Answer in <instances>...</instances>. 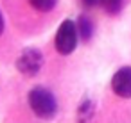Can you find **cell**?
<instances>
[{
  "label": "cell",
  "mask_w": 131,
  "mask_h": 123,
  "mask_svg": "<svg viewBox=\"0 0 131 123\" xmlns=\"http://www.w3.org/2000/svg\"><path fill=\"white\" fill-rule=\"evenodd\" d=\"M27 100L32 112L41 119H52L58 112V100L47 87H41V86L32 87L31 93L27 95Z\"/></svg>",
  "instance_id": "cell-1"
},
{
  "label": "cell",
  "mask_w": 131,
  "mask_h": 123,
  "mask_svg": "<svg viewBox=\"0 0 131 123\" xmlns=\"http://www.w3.org/2000/svg\"><path fill=\"white\" fill-rule=\"evenodd\" d=\"M77 38H79V34H77L75 23L72 20H65L56 32V50L61 55L72 54L77 47Z\"/></svg>",
  "instance_id": "cell-2"
},
{
  "label": "cell",
  "mask_w": 131,
  "mask_h": 123,
  "mask_svg": "<svg viewBox=\"0 0 131 123\" xmlns=\"http://www.w3.org/2000/svg\"><path fill=\"white\" fill-rule=\"evenodd\" d=\"M43 66V54L38 50V48H25L20 57L16 59V68L22 75H27V77H32L36 75Z\"/></svg>",
  "instance_id": "cell-3"
},
{
  "label": "cell",
  "mask_w": 131,
  "mask_h": 123,
  "mask_svg": "<svg viewBox=\"0 0 131 123\" xmlns=\"http://www.w3.org/2000/svg\"><path fill=\"white\" fill-rule=\"evenodd\" d=\"M111 89L120 98H131V66H124L115 71L111 79Z\"/></svg>",
  "instance_id": "cell-4"
},
{
  "label": "cell",
  "mask_w": 131,
  "mask_h": 123,
  "mask_svg": "<svg viewBox=\"0 0 131 123\" xmlns=\"http://www.w3.org/2000/svg\"><path fill=\"white\" fill-rule=\"evenodd\" d=\"M75 27H77V34H79V38L83 41L92 39V36H93V22L88 16H79V20L75 22Z\"/></svg>",
  "instance_id": "cell-5"
},
{
  "label": "cell",
  "mask_w": 131,
  "mask_h": 123,
  "mask_svg": "<svg viewBox=\"0 0 131 123\" xmlns=\"http://www.w3.org/2000/svg\"><path fill=\"white\" fill-rule=\"evenodd\" d=\"M93 111H95V105L92 100H84L81 105H79V111H77V118H79V123H86L92 116H93Z\"/></svg>",
  "instance_id": "cell-6"
},
{
  "label": "cell",
  "mask_w": 131,
  "mask_h": 123,
  "mask_svg": "<svg viewBox=\"0 0 131 123\" xmlns=\"http://www.w3.org/2000/svg\"><path fill=\"white\" fill-rule=\"evenodd\" d=\"M99 4L102 6V9L108 14H118L122 6H124V0H101Z\"/></svg>",
  "instance_id": "cell-7"
},
{
  "label": "cell",
  "mask_w": 131,
  "mask_h": 123,
  "mask_svg": "<svg viewBox=\"0 0 131 123\" xmlns=\"http://www.w3.org/2000/svg\"><path fill=\"white\" fill-rule=\"evenodd\" d=\"M31 6L36 9V11H41V13H49L56 7L58 0H29Z\"/></svg>",
  "instance_id": "cell-8"
},
{
  "label": "cell",
  "mask_w": 131,
  "mask_h": 123,
  "mask_svg": "<svg viewBox=\"0 0 131 123\" xmlns=\"http://www.w3.org/2000/svg\"><path fill=\"white\" fill-rule=\"evenodd\" d=\"M81 2H83L86 7H93V6H97V4L101 2V0H81Z\"/></svg>",
  "instance_id": "cell-9"
},
{
  "label": "cell",
  "mask_w": 131,
  "mask_h": 123,
  "mask_svg": "<svg viewBox=\"0 0 131 123\" xmlns=\"http://www.w3.org/2000/svg\"><path fill=\"white\" fill-rule=\"evenodd\" d=\"M4 25H6L4 23V14L0 13V36H2V32H4Z\"/></svg>",
  "instance_id": "cell-10"
}]
</instances>
